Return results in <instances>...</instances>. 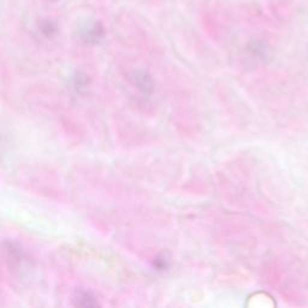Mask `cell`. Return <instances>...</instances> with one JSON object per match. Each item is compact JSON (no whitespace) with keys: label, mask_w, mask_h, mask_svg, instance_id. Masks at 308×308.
Segmentation results:
<instances>
[{"label":"cell","mask_w":308,"mask_h":308,"mask_svg":"<svg viewBox=\"0 0 308 308\" xmlns=\"http://www.w3.org/2000/svg\"><path fill=\"white\" fill-rule=\"evenodd\" d=\"M105 35V30H104V26L102 23L94 22L92 24L84 26L81 32V38L86 44H98Z\"/></svg>","instance_id":"cell-1"},{"label":"cell","mask_w":308,"mask_h":308,"mask_svg":"<svg viewBox=\"0 0 308 308\" xmlns=\"http://www.w3.org/2000/svg\"><path fill=\"white\" fill-rule=\"evenodd\" d=\"M134 82L136 87L140 90L142 93L148 94L153 90V80L152 77L148 75L144 71H140V72L135 74Z\"/></svg>","instance_id":"cell-2"},{"label":"cell","mask_w":308,"mask_h":308,"mask_svg":"<svg viewBox=\"0 0 308 308\" xmlns=\"http://www.w3.org/2000/svg\"><path fill=\"white\" fill-rule=\"evenodd\" d=\"M75 304L80 307H96L98 306V301L96 296L92 295L90 292H86V290H81V292H76Z\"/></svg>","instance_id":"cell-3"},{"label":"cell","mask_w":308,"mask_h":308,"mask_svg":"<svg viewBox=\"0 0 308 308\" xmlns=\"http://www.w3.org/2000/svg\"><path fill=\"white\" fill-rule=\"evenodd\" d=\"M38 29H40L41 34L46 38H52L53 35H56V32H57V26H56L54 23L48 20H42V22L40 23V26H38Z\"/></svg>","instance_id":"cell-4"},{"label":"cell","mask_w":308,"mask_h":308,"mask_svg":"<svg viewBox=\"0 0 308 308\" xmlns=\"http://www.w3.org/2000/svg\"><path fill=\"white\" fill-rule=\"evenodd\" d=\"M87 76L84 75V74H76V75L72 77V87L75 88V90H86V87H87Z\"/></svg>","instance_id":"cell-5"},{"label":"cell","mask_w":308,"mask_h":308,"mask_svg":"<svg viewBox=\"0 0 308 308\" xmlns=\"http://www.w3.org/2000/svg\"><path fill=\"white\" fill-rule=\"evenodd\" d=\"M154 266L158 271H165L168 268V260L164 256H159L154 260Z\"/></svg>","instance_id":"cell-6"}]
</instances>
